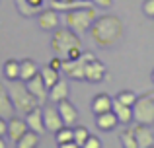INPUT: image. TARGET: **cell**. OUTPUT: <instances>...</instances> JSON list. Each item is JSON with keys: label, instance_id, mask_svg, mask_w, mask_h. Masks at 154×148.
I'll list each match as a JSON object with an SVG mask.
<instances>
[{"label": "cell", "instance_id": "2", "mask_svg": "<svg viewBox=\"0 0 154 148\" xmlns=\"http://www.w3.org/2000/svg\"><path fill=\"white\" fill-rule=\"evenodd\" d=\"M96 8L94 6H80V8H72V10L64 12V23L66 27H70L76 33H86L90 31L92 23L96 22Z\"/></svg>", "mask_w": 154, "mask_h": 148}, {"label": "cell", "instance_id": "23", "mask_svg": "<svg viewBox=\"0 0 154 148\" xmlns=\"http://www.w3.org/2000/svg\"><path fill=\"white\" fill-rule=\"evenodd\" d=\"M119 140H121V146H123V148H139V142H137V138H135V131H133V127L125 129L123 133L119 134Z\"/></svg>", "mask_w": 154, "mask_h": 148}, {"label": "cell", "instance_id": "37", "mask_svg": "<svg viewBox=\"0 0 154 148\" xmlns=\"http://www.w3.org/2000/svg\"><path fill=\"white\" fill-rule=\"evenodd\" d=\"M63 2H70V0H63Z\"/></svg>", "mask_w": 154, "mask_h": 148}, {"label": "cell", "instance_id": "26", "mask_svg": "<svg viewBox=\"0 0 154 148\" xmlns=\"http://www.w3.org/2000/svg\"><path fill=\"white\" fill-rule=\"evenodd\" d=\"M90 137V133H88V129L84 125H74V142L78 146H84V142H86V138Z\"/></svg>", "mask_w": 154, "mask_h": 148}, {"label": "cell", "instance_id": "27", "mask_svg": "<svg viewBox=\"0 0 154 148\" xmlns=\"http://www.w3.org/2000/svg\"><path fill=\"white\" fill-rule=\"evenodd\" d=\"M16 6L22 12V16H26V18H29V16H33L35 12H37V8H33L27 0H16Z\"/></svg>", "mask_w": 154, "mask_h": 148}, {"label": "cell", "instance_id": "6", "mask_svg": "<svg viewBox=\"0 0 154 148\" xmlns=\"http://www.w3.org/2000/svg\"><path fill=\"white\" fill-rule=\"evenodd\" d=\"M105 74H107V68H105V65L100 59L94 57L86 62V72H84V80H86V82L98 84L105 78Z\"/></svg>", "mask_w": 154, "mask_h": 148}, {"label": "cell", "instance_id": "29", "mask_svg": "<svg viewBox=\"0 0 154 148\" xmlns=\"http://www.w3.org/2000/svg\"><path fill=\"white\" fill-rule=\"evenodd\" d=\"M143 12L148 18H154V0H144L143 2Z\"/></svg>", "mask_w": 154, "mask_h": 148}, {"label": "cell", "instance_id": "24", "mask_svg": "<svg viewBox=\"0 0 154 148\" xmlns=\"http://www.w3.org/2000/svg\"><path fill=\"white\" fill-rule=\"evenodd\" d=\"M55 140H57V144H64V142H70V140H74V129L72 127H68V125H64L63 129H59L55 133Z\"/></svg>", "mask_w": 154, "mask_h": 148}, {"label": "cell", "instance_id": "17", "mask_svg": "<svg viewBox=\"0 0 154 148\" xmlns=\"http://www.w3.org/2000/svg\"><path fill=\"white\" fill-rule=\"evenodd\" d=\"M94 119H96V127H98L100 131H113L117 125H119L113 109L105 111V113H100V115H94Z\"/></svg>", "mask_w": 154, "mask_h": 148}, {"label": "cell", "instance_id": "22", "mask_svg": "<svg viewBox=\"0 0 154 148\" xmlns=\"http://www.w3.org/2000/svg\"><path fill=\"white\" fill-rule=\"evenodd\" d=\"M39 137H41L39 133H35V131L29 129L18 142H16V146H18V148H35L39 144Z\"/></svg>", "mask_w": 154, "mask_h": 148}, {"label": "cell", "instance_id": "30", "mask_svg": "<svg viewBox=\"0 0 154 148\" xmlns=\"http://www.w3.org/2000/svg\"><path fill=\"white\" fill-rule=\"evenodd\" d=\"M49 66H53L55 70H60V68H63V57H59V55H57L55 59H51V61H49Z\"/></svg>", "mask_w": 154, "mask_h": 148}, {"label": "cell", "instance_id": "1", "mask_svg": "<svg viewBox=\"0 0 154 148\" xmlns=\"http://www.w3.org/2000/svg\"><path fill=\"white\" fill-rule=\"evenodd\" d=\"M123 31L125 27L119 16H98L90 27V37L98 47L109 49L115 43H119V39L123 37Z\"/></svg>", "mask_w": 154, "mask_h": 148}, {"label": "cell", "instance_id": "21", "mask_svg": "<svg viewBox=\"0 0 154 148\" xmlns=\"http://www.w3.org/2000/svg\"><path fill=\"white\" fill-rule=\"evenodd\" d=\"M4 78L6 80H20V61L16 59H8L4 62Z\"/></svg>", "mask_w": 154, "mask_h": 148}, {"label": "cell", "instance_id": "28", "mask_svg": "<svg viewBox=\"0 0 154 148\" xmlns=\"http://www.w3.org/2000/svg\"><path fill=\"white\" fill-rule=\"evenodd\" d=\"M84 148H102V140L98 137H94V134H90L86 138V142H84Z\"/></svg>", "mask_w": 154, "mask_h": 148}, {"label": "cell", "instance_id": "16", "mask_svg": "<svg viewBox=\"0 0 154 148\" xmlns=\"http://www.w3.org/2000/svg\"><path fill=\"white\" fill-rule=\"evenodd\" d=\"M113 109V98L109 94H98L94 95V99H92V111H94V115H100V113H105V111H111Z\"/></svg>", "mask_w": 154, "mask_h": 148}, {"label": "cell", "instance_id": "18", "mask_svg": "<svg viewBox=\"0 0 154 148\" xmlns=\"http://www.w3.org/2000/svg\"><path fill=\"white\" fill-rule=\"evenodd\" d=\"M35 74H39L37 62L31 61V59H23V61H20V80H22V82L31 80Z\"/></svg>", "mask_w": 154, "mask_h": 148}, {"label": "cell", "instance_id": "12", "mask_svg": "<svg viewBox=\"0 0 154 148\" xmlns=\"http://www.w3.org/2000/svg\"><path fill=\"white\" fill-rule=\"evenodd\" d=\"M26 123H27V127H29L31 131H35V133H39V134L47 133L45 119H43V109L39 105L35 107V109H31V111L26 113Z\"/></svg>", "mask_w": 154, "mask_h": 148}, {"label": "cell", "instance_id": "19", "mask_svg": "<svg viewBox=\"0 0 154 148\" xmlns=\"http://www.w3.org/2000/svg\"><path fill=\"white\" fill-rule=\"evenodd\" d=\"M68 92H70V88H68V82L60 78L59 82H57L55 86L49 90V99H51V101H55V103H59L60 99H66V98H68Z\"/></svg>", "mask_w": 154, "mask_h": 148}, {"label": "cell", "instance_id": "3", "mask_svg": "<svg viewBox=\"0 0 154 148\" xmlns=\"http://www.w3.org/2000/svg\"><path fill=\"white\" fill-rule=\"evenodd\" d=\"M8 92L12 95L16 111H20V113H27V111L35 109L37 105H41V101L27 90L26 82H22V80H12L10 86H8Z\"/></svg>", "mask_w": 154, "mask_h": 148}, {"label": "cell", "instance_id": "10", "mask_svg": "<svg viewBox=\"0 0 154 148\" xmlns=\"http://www.w3.org/2000/svg\"><path fill=\"white\" fill-rule=\"evenodd\" d=\"M26 86H27V90H29L31 94H33V95H35V98H37L41 103L45 101L47 98H49V88H47L45 80L41 78V74H35L31 80H27Z\"/></svg>", "mask_w": 154, "mask_h": 148}, {"label": "cell", "instance_id": "11", "mask_svg": "<svg viewBox=\"0 0 154 148\" xmlns=\"http://www.w3.org/2000/svg\"><path fill=\"white\" fill-rule=\"evenodd\" d=\"M43 119H45V129L53 134L64 127V121H63V117H60L57 107H47V109H43Z\"/></svg>", "mask_w": 154, "mask_h": 148}, {"label": "cell", "instance_id": "34", "mask_svg": "<svg viewBox=\"0 0 154 148\" xmlns=\"http://www.w3.org/2000/svg\"><path fill=\"white\" fill-rule=\"evenodd\" d=\"M27 2H29V4H31L33 8H37V10H39V6L43 4V0H27Z\"/></svg>", "mask_w": 154, "mask_h": 148}, {"label": "cell", "instance_id": "32", "mask_svg": "<svg viewBox=\"0 0 154 148\" xmlns=\"http://www.w3.org/2000/svg\"><path fill=\"white\" fill-rule=\"evenodd\" d=\"M8 133V119L0 117V137H6Z\"/></svg>", "mask_w": 154, "mask_h": 148}, {"label": "cell", "instance_id": "7", "mask_svg": "<svg viewBox=\"0 0 154 148\" xmlns=\"http://www.w3.org/2000/svg\"><path fill=\"white\" fill-rule=\"evenodd\" d=\"M37 23L43 31H55L60 23V16H59V10L55 8H47V10H41L37 14Z\"/></svg>", "mask_w": 154, "mask_h": 148}, {"label": "cell", "instance_id": "14", "mask_svg": "<svg viewBox=\"0 0 154 148\" xmlns=\"http://www.w3.org/2000/svg\"><path fill=\"white\" fill-rule=\"evenodd\" d=\"M14 115H16V107H14V101H12V95L8 92V88H4L0 84V117L12 119Z\"/></svg>", "mask_w": 154, "mask_h": 148}, {"label": "cell", "instance_id": "33", "mask_svg": "<svg viewBox=\"0 0 154 148\" xmlns=\"http://www.w3.org/2000/svg\"><path fill=\"white\" fill-rule=\"evenodd\" d=\"M59 148H78V144H76L74 140H70V142H64V144H60Z\"/></svg>", "mask_w": 154, "mask_h": 148}, {"label": "cell", "instance_id": "25", "mask_svg": "<svg viewBox=\"0 0 154 148\" xmlns=\"http://www.w3.org/2000/svg\"><path fill=\"white\" fill-rule=\"evenodd\" d=\"M137 98L139 95L135 94V92H131V90H123V92H119V94L115 95V99H119L121 103H125V105H135V101H137Z\"/></svg>", "mask_w": 154, "mask_h": 148}, {"label": "cell", "instance_id": "20", "mask_svg": "<svg viewBox=\"0 0 154 148\" xmlns=\"http://www.w3.org/2000/svg\"><path fill=\"white\" fill-rule=\"evenodd\" d=\"M39 74H41L43 80H45V84H47V88H49V90L60 80L59 70H55V68H53V66H49V65L43 66V68H39Z\"/></svg>", "mask_w": 154, "mask_h": 148}, {"label": "cell", "instance_id": "13", "mask_svg": "<svg viewBox=\"0 0 154 148\" xmlns=\"http://www.w3.org/2000/svg\"><path fill=\"white\" fill-rule=\"evenodd\" d=\"M133 131H135V138H137V142H139V148L154 146V133H152L150 125H140V123H137V125L133 127Z\"/></svg>", "mask_w": 154, "mask_h": 148}, {"label": "cell", "instance_id": "15", "mask_svg": "<svg viewBox=\"0 0 154 148\" xmlns=\"http://www.w3.org/2000/svg\"><path fill=\"white\" fill-rule=\"evenodd\" d=\"M113 113H115L117 121H119L121 125H131V123L135 121V117H133V107L121 103L119 99H115V98H113Z\"/></svg>", "mask_w": 154, "mask_h": 148}, {"label": "cell", "instance_id": "31", "mask_svg": "<svg viewBox=\"0 0 154 148\" xmlns=\"http://www.w3.org/2000/svg\"><path fill=\"white\" fill-rule=\"evenodd\" d=\"M98 8H111L113 6V0H92Z\"/></svg>", "mask_w": 154, "mask_h": 148}, {"label": "cell", "instance_id": "5", "mask_svg": "<svg viewBox=\"0 0 154 148\" xmlns=\"http://www.w3.org/2000/svg\"><path fill=\"white\" fill-rule=\"evenodd\" d=\"M133 117H135V123H140V125H154V92H148L143 98H137L133 105Z\"/></svg>", "mask_w": 154, "mask_h": 148}, {"label": "cell", "instance_id": "36", "mask_svg": "<svg viewBox=\"0 0 154 148\" xmlns=\"http://www.w3.org/2000/svg\"><path fill=\"white\" fill-rule=\"evenodd\" d=\"M152 82H154V70H152Z\"/></svg>", "mask_w": 154, "mask_h": 148}, {"label": "cell", "instance_id": "4", "mask_svg": "<svg viewBox=\"0 0 154 148\" xmlns=\"http://www.w3.org/2000/svg\"><path fill=\"white\" fill-rule=\"evenodd\" d=\"M76 47H82V39L76 31H72L70 27H57L55 33L51 37V49L55 51L59 57L66 59V55Z\"/></svg>", "mask_w": 154, "mask_h": 148}, {"label": "cell", "instance_id": "9", "mask_svg": "<svg viewBox=\"0 0 154 148\" xmlns=\"http://www.w3.org/2000/svg\"><path fill=\"white\" fill-rule=\"evenodd\" d=\"M57 109H59V113H60V117H63L64 125L74 127L76 123H78V111H76L74 103H72L68 98L66 99H60L59 105H57Z\"/></svg>", "mask_w": 154, "mask_h": 148}, {"label": "cell", "instance_id": "35", "mask_svg": "<svg viewBox=\"0 0 154 148\" xmlns=\"http://www.w3.org/2000/svg\"><path fill=\"white\" fill-rule=\"evenodd\" d=\"M0 148H6V142H4V137H0Z\"/></svg>", "mask_w": 154, "mask_h": 148}, {"label": "cell", "instance_id": "8", "mask_svg": "<svg viewBox=\"0 0 154 148\" xmlns=\"http://www.w3.org/2000/svg\"><path fill=\"white\" fill-rule=\"evenodd\" d=\"M27 131H29V127H27L26 119H20V117H16V115L12 119H8V133H6V137L10 138V142L16 144Z\"/></svg>", "mask_w": 154, "mask_h": 148}]
</instances>
